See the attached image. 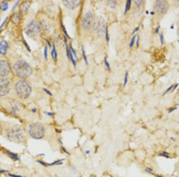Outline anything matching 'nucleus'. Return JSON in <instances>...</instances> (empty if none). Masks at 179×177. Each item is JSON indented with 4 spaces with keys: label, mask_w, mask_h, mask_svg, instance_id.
Masks as SVG:
<instances>
[{
    "label": "nucleus",
    "mask_w": 179,
    "mask_h": 177,
    "mask_svg": "<svg viewBox=\"0 0 179 177\" xmlns=\"http://www.w3.org/2000/svg\"><path fill=\"white\" fill-rule=\"evenodd\" d=\"M4 136L12 142L20 143L25 139V134L22 127L18 124L8 125L4 130Z\"/></svg>",
    "instance_id": "obj_1"
},
{
    "label": "nucleus",
    "mask_w": 179,
    "mask_h": 177,
    "mask_svg": "<svg viewBox=\"0 0 179 177\" xmlns=\"http://www.w3.org/2000/svg\"><path fill=\"white\" fill-rule=\"evenodd\" d=\"M13 70L16 75L20 78H27L32 73V69L31 66L26 61L22 60H18L15 63Z\"/></svg>",
    "instance_id": "obj_2"
},
{
    "label": "nucleus",
    "mask_w": 179,
    "mask_h": 177,
    "mask_svg": "<svg viewBox=\"0 0 179 177\" xmlns=\"http://www.w3.org/2000/svg\"><path fill=\"white\" fill-rule=\"evenodd\" d=\"M15 90L16 95L20 99H26L31 94L32 88L30 84L25 80H18L15 85Z\"/></svg>",
    "instance_id": "obj_3"
},
{
    "label": "nucleus",
    "mask_w": 179,
    "mask_h": 177,
    "mask_svg": "<svg viewBox=\"0 0 179 177\" xmlns=\"http://www.w3.org/2000/svg\"><path fill=\"white\" fill-rule=\"evenodd\" d=\"M28 133L32 138L35 139H41L45 135V128L42 123L39 122L32 123L29 126Z\"/></svg>",
    "instance_id": "obj_4"
},
{
    "label": "nucleus",
    "mask_w": 179,
    "mask_h": 177,
    "mask_svg": "<svg viewBox=\"0 0 179 177\" xmlns=\"http://www.w3.org/2000/svg\"><path fill=\"white\" fill-rule=\"evenodd\" d=\"M41 30L40 25L35 20H32L25 27V32L30 38H34L39 34Z\"/></svg>",
    "instance_id": "obj_5"
},
{
    "label": "nucleus",
    "mask_w": 179,
    "mask_h": 177,
    "mask_svg": "<svg viewBox=\"0 0 179 177\" xmlns=\"http://www.w3.org/2000/svg\"><path fill=\"white\" fill-rule=\"evenodd\" d=\"M11 90V81L7 78H0V97L7 96L10 93Z\"/></svg>",
    "instance_id": "obj_6"
},
{
    "label": "nucleus",
    "mask_w": 179,
    "mask_h": 177,
    "mask_svg": "<svg viewBox=\"0 0 179 177\" xmlns=\"http://www.w3.org/2000/svg\"><path fill=\"white\" fill-rule=\"evenodd\" d=\"M12 72V68L8 62L4 59H0V78H6Z\"/></svg>",
    "instance_id": "obj_7"
},
{
    "label": "nucleus",
    "mask_w": 179,
    "mask_h": 177,
    "mask_svg": "<svg viewBox=\"0 0 179 177\" xmlns=\"http://www.w3.org/2000/svg\"><path fill=\"white\" fill-rule=\"evenodd\" d=\"M168 9V4L165 1H157L155 2V11L160 15H165Z\"/></svg>",
    "instance_id": "obj_8"
},
{
    "label": "nucleus",
    "mask_w": 179,
    "mask_h": 177,
    "mask_svg": "<svg viewBox=\"0 0 179 177\" xmlns=\"http://www.w3.org/2000/svg\"><path fill=\"white\" fill-rule=\"evenodd\" d=\"M106 28V21L104 19L102 18H100L98 21L94 23L93 25V30L98 35H101Z\"/></svg>",
    "instance_id": "obj_9"
},
{
    "label": "nucleus",
    "mask_w": 179,
    "mask_h": 177,
    "mask_svg": "<svg viewBox=\"0 0 179 177\" xmlns=\"http://www.w3.org/2000/svg\"><path fill=\"white\" fill-rule=\"evenodd\" d=\"M93 21V16L90 12L86 13L82 20V26L84 29L87 30L90 28Z\"/></svg>",
    "instance_id": "obj_10"
},
{
    "label": "nucleus",
    "mask_w": 179,
    "mask_h": 177,
    "mask_svg": "<svg viewBox=\"0 0 179 177\" xmlns=\"http://www.w3.org/2000/svg\"><path fill=\"white\" fill-rule=\"evenodd\" d=\"M63 4L65 5L66 7L71 10H74L77 8L81 4V1L79 0H76V1L66 0V1H63Z\"/></svg>",
    "instance_id": "obj_11"
},
{
    "label": "nucleus",
    "mask_w": 179,
    "mask_h": 177,
    "mask_svg": "<svg viewBox=\"0 0 179 177\" xmlns=\"http://www.w3.org/2000/svg\"><path fill=\"white\" fill-rule=\"evenodd\" d=\"M8 45L6 41H0V55H5L8 50Z\"/></svg>",
    "instance_id": "obj_12"
},
{
    "label": "nucleus",
    "mask_w": 179,
    "mask_h": 177,
    "mask_svg": "<svg viewBox=\"0 0 179 177\" xmlns=\"http://www.w3.org/2000/svg\"><path fill=\"white\" fill-rule=\"evenodd\" d=\"M30 6H31V4L29 2L26 1V2H23L20 6L21 13L23 14L26 13L28 11V10H29Z\"/></svg>",
    "instance_id": "obj_13"
},
{
    "label": "nucleus",
    "mask_w": 179,
    "mask_h": 177,
    "mask_svg": "<svg viewBox=\"0 0 179 177\" xmlns=\"http://www.w3.org/2000/svg\"><path fill=\"white\" fill-rule=\"evenodd\" d=\"M41 25L43 29V30L45 31L46 32H49L50 30V27L47 21H46L45 20H42L41 21Z\"/></svg>",
    "instance_id": "obj_14"
},
{
    "label": "nucleus",
    "mask_w": 179,
    "mask_h": 177,
    "mask_svg": "<svg viewBox=\"0 0 179 177\" xmlns=\"http://www.w3.org/2000/svg\"><path fill=\"white\" fill-rule=\"evenodd\" d=\"M8 8V3L6 1H2L0 2V10L1 11H5Z\"/></svg>",
    "instance_id": "obj_15"
},
{
    "label": "nucleus",
    "mask_w": 179,
    "mask_h": 177,
    "mask_svg": "<svg viewBox=\"0 0 179 177\" xmlns=\"http://www.w3.org/2000/svg\"><path fill=\"white\" fill-rule=\"evenodd\" d=\"M51 56L52 58L54 59L55 61L57 60L58 54H57V51H56V47H55V44L53 45V50H52L51 53Z\"/></svg>",
    "instance_id": "obj_16"
},
{
    "label": "nucleus",
    "mask_w": 179,
    "mask_h": 177,
    "mask_svg": "<svg viewBox=\"0 0 179 177\" xmlns=\"http://www.w3.org/2000/svg\"><path fill=\"white\" fill-rule=\"evenodd\" d=\"M131 1L128 0L126 2V5H125V11H124V13L126 14L127 12L128 11L130 10V7H131Z\"/></svg>",
    "instance_id": "obj_17"
},
{
    "label": "nucleus",
    "mask_w": 179,
    "mask_h": 177,
    "mask_svg": "<svg viewBox=\"0 0 179 177\" xmlns=\"http://www.w3.org/2000/svg\"><path fill=\"white\" fill-rule=\"evenodd\" d=\"M70 51H71V52L72 53V55H74V56H75V59H78V56H77V53H76V51H75V50H74V48H73V47H72V43H71V44H70Z\"/></svg>",
    "instance_id": "obj_18"
},
{
    "label": "nucleus",
    "mask_w": 179,
    "mask_h": 177,
    "mask_svg": "<svg viewBox=\"0 0 179 177\" xmlns=\"http://www.w3.org/2000/svg\"><path fill=\"white\" fill-rule=\"evenodd\" d=\"M160 156H162V157H165V158H167V159H169L170 157V155L169 153L167 152H162L160 155H159Z\"/></svg>",
    "instance_id": "obj_19"
},
{
    "label": "nucleus",
    "mask_w": 179,
    "mask_h": 177,
    "mask_svg": "<svg viewBox=\"0 0 179 177\" xmlns=\"http://www.w3.org/2000/svg\"><path fill=\"white\" fill-rule=\"evenodd\" d=\"M108 4L111 8H114L116 6L117 2L115 1H108Z\"/></svg>",
    "instance_id": "obj_20"
},
{
    "label": "nucleus",
    "mask_w": 179,
    "mask_h": 177,
    "mask_svg": "<svg viewBox=\"0 0 179 177\" xmlns=\"http://www.w3.org/2000/svg\"><path fill=\"white\" fill-rule=\"evenodd\" d=\"M144 171L148 173V174H151V175H154V170L153 169L149 168V167H146L145 169H144Z\"/></svg>",
    "instance_id": "obj_21"
},
{
    "label": "nucleus",
    "mask_w": 179,
    "mask_h": 177,
    "mask_svg": "<svg viewBox=\"0 0 179 177\" xmlns=\"http://www.w3.org/2000/svg\"><path fill=\"white\" fill-rule=\"evenodd\" d=\"M82 53L83 58H84V60L85 62L86 63V64H88V60H87V56H86V54H85V50H84V47L83 46H82Z\"/></svg>",
    "instance_id": "obj_22"
},
{
    "label": "nucleus",
    "mask_w": 179,
    "mask_h": 177,
    "mask_svg": "<svg viewBox=\"0 0 179 177\" xmlns=\"http://www.w3.org/2000/svg\"><path fill=\"white\" fill-rule=\"evenodd\" d=\"M136 38V35H134L133 37V38L131 39V41H130V48H132L133 47V45H134Z\"/></svg>",
    "instance_id": "obj_23"
},
{
    "label": "nucleus",
    "mask_w": 179,
    "mask_h": 177,
    "mask_svg": "<svg viewBox=\"0 0 179 177\" xmlns=\"http://www.w3.org/2000/svg\"><path fill=\"white\" fill-rule=\"evenodd\" d=\"M70 60H71V61H72V63L74 66L75 68V67H76V61L75 60V59L74 58L73 55H72V53L71 52V51H70Z\"/></svg>",
    "instance_id": "obj_24"
},
{
    "label": "nucleus",
    "mask_w": 179,
    "mask_h": 177,
    "mask_svg": "<svg viewBox=\"0 0 179 177\" xmlns=\"http://www.w3.org/2000/svg\"><path fill=\"white\" fill-rule=\"evenodd\" d=\"M44 57L46 60H48V47L46 45L45 47L44 48Z\"/></svg>",
    "instance_id": "obj_25"
},
{
    "label": "nucleus",
    "mask_w": 179,
    "mask_h": 177,
    "mask_svg": "<svg viewBox=\"0 0 179 177\" xmlns=\"http://www.w3.org/2000/svg\"><path fill=\"white\" fill-rule=\"evenodd\" d=\"M61 26L62 30H63V31L64 34H65V35H66L67 37L69 38V35H68V32H67V31H66V28H65V26H64V25L63 24V23H62V22L61 23Z\"/></svg>",
    "instance_id": "obj_26"
},
{
    "label": "nucleus",
    "mask_w": 179,
    "mask_h": 177,
    "mask_svg": "<svg viewBox=\"0 0 179 177\" xmlns=\"http://www.w3.org/2000/svg\"><path fill=\"white\" fill-rule=\"evenodd\" d=\"M128 73L126 72L125 75V77H124V87H125L127 82H128Z\"/></svg>",
    "instance_id": "obj_27"
},
{
    "label": "nucleus",
    "mask_w": 179,
    "mask_h": 177,
    "mask_svg": "<svg viewBox=\"0 0 179 177\" xmlns=\"http://www.w3.org/2000/svg\"><path fill=\"white\" fill-rule=\"evenodd\" d=\"M174 85H171L170 87H169L168 88H167V90H165V91H164V94H163V96H164V95H165L166 94H167L168 93H169L171 90H173V87H174Z\"/></svg>",
    "instance_id": "obj_28"
},
{
    "label": "nucleus",
    "mask_w": 179,
    "mask_h": 177,
    "mask_svg": "<svg viewBox=\"0 0 179 177\" xmlns=\"http://www.w3.org/2000/svg\"><path fill=\"white\" fill-rule=\"evenodd\" d=\"M105 34H106V39L107 41V42L109 43V36L108 29V27L107 26H106V28L105 29Z\"/></svg>",
    "instance_id": "obj_29"
},
{
    "label": "nucleus",
    "mask_w": 179,
    "mask_h": 177,
    "mask_svg": "<svg viewBox=\"0 0 179 177\" xmlns=\"http://www.w3.org/2000/svg\"><path fill=\"white\" fill-rule=\"evenodd\" d=\"M143 1H134V4L136 5V7H139L143 3Z\"/></svg>",
    "instance_id": "obj_30"
},
{
    "label": "nucleus",
    "mask_w": 179,
    "mask_h": 177,
    "mask_svg": "<svg viewBox=\"0 0 179 177\" xmlns=\"http://www.w3.org/2000/svg\"><path fill=\"white\" fill-rule=\"evenodd\" d=\"M104 64H105L106 66L107 67V68L108 69V70H111V66H110V64H109V62H108V60H107V59H106V57H105V58H104Z\"/></svg>",
    "instance_id": "obj_31"
},
{
    "label": "nucleus",
    "mask_w": 179,
    "mask_h": 177,
    "mask_svg": "<svg viewBox=\"0 0 179 177\" xmlns=\"http://www.w3.org/2000/svg\"><path fill=\"white\" fill-rule=\"evenodd\" d=\"M66 45V55H67V57L69 59H70V50H69L68 46H67V44L65 45Z\"/></svg>",
    "instance_id": "obj_32"
},
{
    "label": "nucleus",
    "mask_w": 179,
    "mask_h": 177,
    "mask_svg": "<svg viewBox=\"0 0 179 177\" xmlns=\"http://www.w3.org/2000/svg\"><path fill=\"white\" fill-rule=\"evenodd\" d=\"M159 37H160V42H161V45H163L164 43V38L163 34H162V33L160 34Z\"/></svg>",
    "instance_id": "obj_33"
},
{
    "label": "nucleus",
    "mask_w": 179,
    "mask_h": 177,
    "mask_svg": "<svg viewBox=\"0 0 179 177\" xmlns=\"http://www.w3.org/2000/svg\"><path fill=\"white\" fill-rule=\"evenodd\" d=\"M7 18L5 19V20H4V21L2 23V24L0 25V30H1V28H2L4 26L5 23H6V21H7Z\"/></svg>",
    "instance_id": "obj_34"
},
{
    "label": "nucleus",
    "mask_w": 179,
    "mask_h": 177,
    "mask_svg": "<svg viewBox=\"0 0 179 177\" xmlns=\"http://www.w3.org/2000/svg\"><path fill=\"white\" fill-rule=\"evenodd\" d=\"M139 42H140L139 35H138V39H137V41H136V45H137V47H139Z\"/></svg>",
    "instance_id": "obj_35"
},
{
    "label": "nucleus",
    "mask_w": 179,
    "mask_h": 177,
    "mask_svg": "<svg viewBox=\"0 0 179 177\" xmlns=\"http://www.w3.org/2000/svg\"><path fill=\"white\" fill-rule=\"evenodd\" d=\"M176 168L177 172H178V174H179V161L177 162V163L176 164Z\"/></svg>",
    "instance_id": "obj_36"
},
{
    "label": "nucleus",
    "mask_w": 179,
    "mask_h": 177,
    "mask_svg": "<svg viewBox=\"0 0 179 177\" xmlns=\"http://www.w3.org/2000/svg\"><path fill=\"white\" fill-rule=\"evenodd\" d=\"M44 91H45V92L46 93H47L48 95H50V96H51V95H52L51 93L49 90H47V89H44Z\"/></svg>",
    "instance_id": "obj_37"
},
{
    "label": "nucleus",
    "mask_w": 179,
    "mask_h": 177,
    "mask_svg": "<svg viewBox=\"0 0 179 177\" xmlns=\"http://www.w3.org/2000/svg\"><path fill=\"white\" fill-rule=\"evenodd\" d=\"M139 27H138V28H136L134 30V31L132 32V34L133 35H134L136 32H137L138 31H139Z\"/></svg>",
    "instance_id": "obj_38"
},
{
    "label": "nucleus",
    "mask_w": 179,
    "mask_h": 177,
    "mask_svg": "<svg viewBox=\"0 0 179 177\" xmlns=\"http://www.w3.org/2000/svg\"><path fill=\"white\" fill-rule=\"evenodd\" d=\"M159 29H160V26H158V28H156V30H155V33L156 34H158L159 33Z\"/></svg>",
    "instance_id": "obj_39"
},
{
    "label": "nucleus",
    "mask_w": 179,
    "mask_h": 177,
    "mask_svg": "<svg viewBox=\"0 0 179 177\" xmlns=\"http://www.w3.org/2000/svg\"><path fill=\"white\" fill-rule=\"evenodd\" d=\"M46 114L48 116H53V115H55L54 113H51V112H46Z\"/></svg>",
    "instance_id": "obj_40"
},
{
    "label": "nucleus",
    "mask_w": 179,
    "mask_h": 177,
    "mask_svg": "<svg viewBox=\"0 0 179 177\" xmlns=\"http://www.w3.org/2000/svg\"><path fill=\"white\" fill-rule=\"evenodd\" d=\"M62 150L64 151V152H65V153H67L68 155H69V152H68V151H67V150H66V149H65V148H64L63 146H62Z\"/></svg>",
    "instance_id": "obj_41"
},
{
    "label": "nucleus",
    "mask_w": 179,
    "mask_h": 177,
    "mask_svg": "<svg viewBox=\"0 0 179 177\" xmlns=\"http://www.w3.org/2000/svg\"><path fill=\"white\" fill-rule=\"evenodd\" d=\"M19 1H18L16 3V4L15 5V6H14V7H13V8H12V11H13L14 10H15V8L16 7V6H17V5L19 4Z\"/></svg>",
    "instance_id": "obj_42"
},
{
    "label": "nucleus",
    "mask_w": 179,
    "mask_h": 177,
    "mask_svg": "<svg viewBox=\"0 0 179 177\" xmlns=\"http://www.w3.org/2000/svg\"><path fill=\"white\" fill-rule=\"evenodd\" d=\"M176 107H173V108H171V109H170V110H169V113H170V112H172L173 111H174V110H176Z\"/></svg>",
    "instance_id": "obj_43"
},
{
    "label": "nucleus",
    "mask_w": 179,
    "mask_h": 177,
    "mask_svg": "<svg viewBox=\"0 0 179 177\" xmlns=\"http://www.w3.org/2000/svg\"><path fill=\"white\" fill-rule=\"evenodd\" d=\"M46 40V41L47 42V43H48V46L50 47H51V44H50V42L48 41V40H47V39H45Z\"/></svg>",
    "instance_id": "obj_44"
},
{
    "label": "nucleus",
    "mask_w": 179,
    "mask_h": 177,
    "mask_svg": "<svg viewBox=\"0 0 179 177\" xmlns=\"http://www.w3.org/2000/svg\"><path fill=\"white\" fill-rule=\"evenodd\" d=\"M85 153L87 155H88V154L90 153V150H86V151L85 152Z\"/></svg>",
    "instance_id": "obj_45"
},
{
    "label": "nucleus",
    "mask_w": 179,
    "mask_h": 177,
    "mask_svg": "<svg viewBox=\"0 0 179 177\" xmlns=\"http://www.w3.org/2000/svg\"><path fill=\"white\" fill-rule=\"evenodd\" d=\"M179 177V175H174V176H173V177Z\"/></svg>",
    "instance_id": "obj_46"
},
{
    "label": "nucleus",
    "mask_w": 179,
    "mask_h": 177,
    "mask_svg": "<svg viewBox=\"0 0 179 177\" xmlns=\"http://www.w3.org/2000/svg\"><path fill=\"white\" fill-rule=\"evenodd\" d=\"M33 112H36V109H34L33 110Z\"/></svg>",
    "instance_id": "obj_47"
},
{
    "label": "nucleus",
    "mask_w": 179,
    "mask_h": 177,
    "mask_svg": "<svg viewBox=\"0 0 179 177\" xmlns=\"http://www.w3.org/2000/svg\"><path fill=\"white\" fill-rule=\"evenodd\" d=\"M0 19H1V18H0Z\"/></svg>",
    "instance_id": "obj_48"
}]
</instances>
